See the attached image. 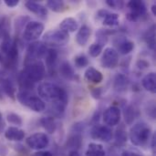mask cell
<instances>
[{
    "mask_svg": "<svg viewBox=\"0 0 156 156\" xmlns=\"http://www.w3.org/2000/svg\"><path fill=\"white\" fill-rule=\"evenodd\" d=\"M16 98L21 105L35 112H41L46 109V103L38 96L32 93V91L19 90L16 93Z\"/></svg>",
    "mask_w": 156,
    "mask_h": 156,
    "instance_id": "cell-5",
    "label": "cell"
},
{
    "mask_svg": "<svg viewBox=\"0 0 156 156\" xmlns=\"http://www.w3.org/2000/svg\"><path fill=\"white\" fill-rule=\"evenodd\" d=\"M117 47V52L122 55H128L134 49V43L126 37H121L115 43Z\"/></svg>",
    "mask_w": 156,
    "mask_h": 156,
    "instance_id": "cell-16",
    "label": "cell"
},
{
    "mask_svg": "<svg viewBox=\"0 0 156 156\" xmlns=\"http://www.w3.org/2000/svg\"><path fill=\"white\" fill-rule=\"evenodd\" d=\"M58 51L55 48H49L47 50V53L44 58L46 59V67L49 73L55 72L58 62Z\"/></svg>",
    "mask_w": 156,
    "mask_h": 156,
    "instance_id": "cell-15",
    "label": "cell"
},
{
    "mask_svg": "<svg viewBox=\"0 0 156 156\" xmlns=\"http://www.w3.org/2000/svg\"><path fill=\"white\" fill-rule=\"evenodd\" d=\"M2 121H3V115H2V113L0 112V122H2Z\"/></svg>",
    "mask_w": 156,
    "mask_h": 156,
    "instance_id": "cell-48",
    "label": "cell"
},
{
    "mask_svg": "<svg viewBox=\"0 0 156 156\" xmlns=\"http://www.w3.org/2000/svg\"><path fill=\"white\" fill-rule=\"evenodd\" d=\"M40 124L46 130V132L49 134H53L56 132L57 124H56L55 119L51 116L41 118L40 119Z\"/></svg>",
    "mask_w": 156,
    "mask_h": 156,
    "instance_id": "cell-26",
    "label": "cell"
},
{
    "mask_svg": "<svg viewBox=\"0 0 156 156\" xmlns=\"http://www.w3.org/2000/svg\"><path fill=\"white\" fill-rule=\"evenodd\" d=\"M5 127V122H4V121L0 122V133H3V131H4Z\"/></svg>",
    "mask_w": 156,
    "mask_h": 156,
    "instance_id": "cell-45",
    "label": "cell"
},
{
    "mask_svg": "<svg viewBox=\"0 0 156 156\" xmlns=\"http://www.w3.org/2000/svg\"><path fill=\"white\" fill-rule=\"evenodd\" d=\"M143 87L151 93H155L156 91V75L154 72H149L142 80Z\"/></svg>",
    "mask_w": 156,
    "mask_h": 156,
    "instance_id": "cell-21",
    "label": "cell"
},
{
    "mask_svg": "<svg viewBox=\"0 0 156 156\" xmlns=\"http://www.w3.org/2000/svg\"><path fill=\"white\" fill-rule=\"evenodd\" d=\"M86 156H105L106 153L103 146L100 144L90 143L88 145V148L85 153Z\"/></svg>",
    "mask_w": 156,
    "mask_h": 156,
    "instance_id": "cell-25",
    "label": "cell"
},
{
    "mask_svg": "<svg viewBox=\"0 0 156 156\" xmlns=\"http://www.w3.org/2000/svg\"><path fill=\"white\" fill-rule=\"evenodd\" d=\"M127 6L129 8V12L127 13V19L132 22L138 21L141 17L146 15L147 7L144 1L140 0H132L128 2Z\"/></svg>",
    "mask_w": 156,
    "mask_h": 156,
    "instance_id": "cell-9",
    "label": "cell"
},
{
    "mask_svg": "<svg viewBox=\"0 0 156 156\" xmlns=\"http://www.w3.org/2000/svg\"><path fill=\"white\" fill-rule=\"evenodd\" d=\"M121 110L116 106H110L108 107L103 114H102V120L106 126L108 127H114L118 125L121 122Z\"/></svg>",
    "mask_w": 156,
    "mask_h": 156,
    "instance_id": "cell-13",
    "label": "cell"
},
{
    "mask_svg": "<svg viewBox=\"0 0 156 156\" xmlns=\"http://www.w3.org/2000/svg\"><path fill=\"white\" fill-rule=\"evenodd\" d=\"M0 90H2V92L6 94L12 100L16 99V89L15 83L13 82V80L10 78L0 77Z\"/></svg>",
    "mask_w": 156,
    "mask_h": 156,
    "instance_id": "cell-14",
    "label": "cell"
},
{
    "mask_svg": "<svg viewBox=\"0 0 156 156\" xmlns=\"http://www.w3.org/2000/svg\"><path fill=\"white\" fill-rule=\"evenodd\" d=\"M109 13V11L108 10H106V9H101V10H99L98 11V13H97V18L98 19H103L104 17H105V16L107 15Z\"/></svg>",
    "mask_w": 156,
    "mask_h": 156,
    "instance_id": "cell-42",
    "label": "cell"
},
{
    "mask_svg": "<svg viewBox=\"0 0 156 156\" xmlns=\"http://www.w3.org/2000/svg\"><path fill=\"white\" fill-rule=\"evenodd\" d=\"M72 133H74L68 140V144L70 147L79 148L81 145V135H80V133H75V132H72Z\"/></svg>",
    "mask_w": 156,
    "mask_h": 156,
    "instance_id": "cell-32",
    "label": "cell"
},
{
    "mask_svg": "<svg viewBox=\"0 0 156 156\" xmlns=\"http://www.w3.org/2000/svg\"><path fill=\"white\" fill-rule=\"evenodd\" d=\"M129 83H130V80L127 76H125L124 74H118L114 79L113 87L115 90L119 92H123L127 90Z\"/></svg>",
    "mask_w": 156,
    "mask_h": 156,
    "instance_id": "cell-24",
    "label": "cell"
},
{
    "mask_svg": "<svg viewBox=\"0 0 156 156\" xmlns=\"http://www.w3.org/2000/svg\"><path fill=\"white\" fill-rule=\"evenodd\" d=\"M102 50H103V47L101 45H100L99 43L95 42V43L91 44L90 47L89 48V54L92 58H97L101 54Z\"/></svg>",
    "mask_w": 156,
    "mask_h": 156,
    "instance_id": "cell-34",
    "label": "cell"
},
{
    "mask_svg": "<svg viewBox=\"0 0 156 156\" xmlns=\"http://www.w3.org/2000/svg\"><path fill=\"white\" fill-rule=\"evenodd\" d=\"M152 130L144 122H139L135 123L131 128L129 133V138L132 144L139 147H145L150 142Z\"/></svg>",
    "mask_w": 156,
    "mask_h": 156,
    "instance_id": "cell-4",
    "label": "cell"
},
{
    "mask_svg": "<svg viewBox=\"0 0 156 156\" xmlns=\"http://www.w3.org/2000/svg\"><path fill=\"white\" fill-rule=\"evenodd\" d=\"M151 10H152V12H153L154 16H156V5H155V4H154V5H152V8H151Z\"/></svg>",
    "mask_w": 156,
    "mask_h": 156,
    "instance_id": "cell-46",
    "label": "cell"
},
{
    "mask_svg": "<svg viewBox=\"0 0 156 156\" xmlns=\"http://www.w3.org/2000/svg\"><path fill=\"white\" fill-rule=\"evenodd\" d=\"M102 94V90L101 88H95L91 90V95L93 96V98L95 99H100L101 96Z\"/></svg>",
    "mask_w": 156,
    "mask_h": 156,
    "instance_id": "cell-40",
    "label": "cell"
},
{
    "mask_svg": "<svg viewBox=\"0 0 156 156\" xmlns=\"http://www.w3.org/2000/svg\"><path fill=\"white\" fill-rule=\"evenodd\" d=\"M47 46L41 41H34L31 42L27 48V55L25 58L24 63H29L37 60H40L45 57L47 53Z\"/></svg>",
    "mask_w": 156,
    "mask_h": 156,
    "instance_id": "cell-7",
    "label": "cell"
},
{
    "mask_svg": "<svg viewBox=\"0 0 156 156\" xmlns=\"http://www.w3.org/2000/svg\"><path fill=\"white\" fill-rule=\"evenodd\" d=\"M4 3L7 7L13 8V7H16V5H18L19 1L18 0H5Z\"/></svg>",
    "mask_w": 156,
    "mask_h": 156,
    "instance_id": "cell-39",
    "label": "cell"
},
{
    "mask_svg": "<svg viewBox=\"0 0 156 156\" xmlns=\"http://www.w3.org/2000/svg\"><path fill=\"white\" fill-rule=\"evenodd\" d=\"M30 21V18L28 16H21L19 17H17L16 19V23H15V26H16V30H17L18 32L21 31V30H24L26 25Z\"/></svg>",
    "mask_w": 156,
    "mask_h": 156,
    "instance_id": "cell-36",
    "label": "cell"
},
{
    "mask_svg": "<svg viewBox=\"0 0 156 156\" xmlns=\"http://www.w3.org/2000/svg\"><path fill=\"white\" fill-rule=\"evenodd\" d=\"M2 65V56H1V53H0V67Z\"/></svg>",
    "mask_w": 156,
    "mask_h": 156,
    "instance_id": "cell-49",
    "label": "cell"
},
{
    "mask_svg": "<svg viewBox=\"0 0 156 156\" xmlns=\"http://www.w3.org/2000/svg\"><path fill=\"white\" fill-rule=\"evenodd\" d=\"M144 40L150 49H155V26L153 25L144 34Z\"/></svg>",
    "mask_w": 156,
    "mask_h": 156,
    "instance_id": "cell-29",
    "label": "cell"
},
{
    "mask_svg": "<svg viewBox=\"0 0 156 156\" xmlns=\"http://www.w3.org/2000/svg\"><path fill=\"white\" fill-rule=\"evenodd\" d=\"M26 144L32 150L41 151L48 146L49 139L48 136L44 133H36L27 138Z\"/></svg>",
    "mask_w": 156,
    "mask_h": 156,
    "instance_id": "cell-10",
    "label": "cell"
},
{
    "mask_svg": "<svg viewBox=\"0 0 156 156\" xmlns=\"http://www.w3.org/2000/svg\"><path fill=\"white\" fill-rule=\"evenodd\" d=\"M44 25L41 22L36 20H30L25 27L23 30V39L27 42H34L37 41L38 37H41L44 31Z\"/></svg>",
    "mask_w": 156,
    "mask_h": 156,
    "instance_id": "cell-8",
    "label": "cell"
},
{
    "mask_svg": "<svg viewBox=\"0 0 156 156\" xmlns=\"http://www.w3.org/2000/svg\"><path fill=\"white\" fill-rule=\"evenodd\" d=\"M115 143L117 145H123L126 144L127 139H128V135L126 131L124 130V127H120L115 133Z\"/></svg>",
    "mask_w": 156,
    "mask_h": 156,
    "instance_id": "cell-31",
    "label": "cell"
},
{
    "mask_svg": "<svg viewBox=\"0 0 156 156\" xmlns=\"http://www.w3.org/2000/svg\"><path fill=\"white\" fill-rule=\"evenodd\" d=\"M25 5L27 10L40 17H46L48 16V8L40 3L36 1H27Z\"/></svg>",
    "mask_w": 156,
    "mask_h": 156,
    "instance_id": "cell-18",
    "label": "cell"
},
{
    "mask_svg": "<svg viewBox=\"0 0 156 156\" xmlns=\"http://www.w3.org/2000/svg\"><path fill=\"white\" fill-rule=\"evenodd\" d=\"M69 41V34L62 30H50L43 36V43L46 46L60 48L66 46Z\"/></svg>",
    "mask_w": 156,
    "mask_h": 156,
    "instance_id": "cell-6",
    "label": "cell"
},
{
    "mask_svg": "<svg viewBox=\"0 0 156 156\" xmlns=\"http://www.w3.org/2000/svg\"><path fill=\"white\" fill-rule=\"evenodd\" d=\"M59 74L61 77H63L66 80H72L75 78V71L73 67L69 64V62L68 61H63L60 66H59Z\"/></svg>",
    "mask_w": 156,
    "mask_h": 156,
    "instance_id": "cell-23",
    "label": "cell"
},
{
    "mask_svg": "<svg viewBox=\"0 0 156 156\" xmlns=\"http://www.w3.org/2000/svg\"><path fill=\"white\" fill-rule=\"evenodd\" d=\"M91 35V29L87 25H83L78 30L76 35V42L80 46H85Z\"/></svg>",
    "mask_w": 156,
    "mask_h": 156,
    "instance_id": "cell-20",
    "label": "cell"
},
{
    "mask_svg": "<svg viewBox=\"0 0 156 156\" xmlns=\"http://www.w3.org/2000/svg\"><path fill=\"white\" fill-rule=\"evenodd\" d=\"M5 138L10 142H21L25 138V132L18 127H9L5 132Z\"/></svg>",
    "mask_w": 156,
    "mask_h": 156,
    "instance_id": "cell-17",
    "label": "cell"
},
{
    "mask_svg": "<svg viewBox=\"0 0 156 156\" xmlns=\"http://www.w3.org/2000/svg\"><path fill=\"white\" fill-rule=\"evenodd\" d=\"M119 23H120V17H119V15L116 13L109 12L105 16V17L102 19V24L106 27H118Z\"/></svg>",
    "mask_w": 156,
    "mask_h": 156,
    "instance_id": "cell-28",
    "label": "cell"
},
{
    "mask_svg": "<svg viewBox=\"0 0 156 156\" xmlns=\"http://www.w3.org/2000/svg\"><path fill=\"white\" fill-rule=\"evenodd\" d=\"M101 63L104 69H112L116 68L119 63V53L114 48H106L102 53Z\"/></svg>",
    "mask_w": 156,
    "mask_h": 156,
    "instance_id": "cell-11",
    "label": "cell"
},
{
    "mask_svg": "<svg viewBox=\"0 0 156 156\" xmlns=\"http://www.w3.org/2000/svg\"><path fill=\"white\" fill-rule=\"evenodd\" d=\"M39 98L51 104L54 115H61L68 105V93L60 86L52 82H42L37 87Z\"/></svg>",
    "mask_w": 156,
    "mask_h": 156,
    "instance_id": "cell-1",
    "label": "cell"
},
{
    "mask_svg": "<svg viewBox=\"0 0 156 156\" xmlns=\"http://www.w3.org/2000/svg\"><path fill=\"white\" fill-rule=\"evenodd\" d=\"M90 137L94 140L109 143L113 137V133L112 129L106 125L95 124L90 130Z\"/></svg>",
    "mask_w": 156,
    "mask_h": 156,
    "instance_id": "cell-12",
    "label": "cell"
},
{
    "mask_svg": "<svg viewBox=\"0 0 156 156\" xmlns=\"http://www.w3.org/2000/svg\"><path fill=\"white\" fill-rule=\"evenodd\" d=\"M60 30L66 32V33H73L79 28V24L77 20L73 17H66L64 18L60 24H59Z\"/></svg>",
    "mask_w": 156,
    "mask_h": 156,
    "instance_id": "cell-22",
    "label": "cell"
},
{
    "mask_svg": "<svg viewBox=\"0 0 156 156\" xmlns=\"http://www.w3.org/2000/svg\"><path fill=\"white\" fill-rule=\"evenodd\" d=\"M136 66H137L140 69L144 70V69H148L149 66H150V64H149V62H148L147 60H145V59H138L137 62H136Z\"/></svg>",
    "mask_w": 156,
    "mask_h": 156,
    "instance_id": "cell-38",
    "label": "cell"
},
{
    "mask_svg": "<svg viewBox=\"0 0 156 156\" xmlns=\"http://www.w3.org/2000/svg\"><path fill=\"white\" fill-rule=\"evenodd\" d=\"M84 78L89 82L93 84H99L103 80L102 73L93 67H89L84 72Z\"/></svg>",
    "mask_w": 156,
    "mask_h": 156,
    "instance_id": "cell-19",
    "label": "cell"
},
{
    "mask_svg": "<svg viewBox=\"0 0 156 156\" xmlns=\"http://www.w3.org/2000/svg\"><path fill=\"white\" fill-rule=\"evenodd\" d=\"M31 156H53L52 153H50L49 151H37L36 153H34Z\"/></svg>",
    "mask_w": 156,
    "mask_h": 156,
    "instance_id": "cell-41",
    "label": "cell"
},
{
    "mask_svg": "<svg viewBox=\"0 0 156 156\" xmlns=\"http://www.w3.org/2000/svg\"><path fill=\"white\" fill-rule=\"evenodd\" d=\"M2 64L8 69L16 68L18 60V48L16 42L10 37V35L2 38L0 46Z\"/></svg>",
    "mask_w": 156,
    "mask_h": 156,
    "instance_id": "cell-3",
    "label": "cell"
},
{
    "mask_svg": "<svg viewBox=\"0 0 156 156\" xmlns=\"http://www.w3.org/2000/svg\"><path fill=\"white\" fill-rule=\"evenodd\" d=\"M106 4L113 9H121L123 6V2L117 0H106Z\"/></svg>",
    "mask_w": 156,
    "mask_h": 156,
    "instance_id": "cell-37",
    "label": "cell"
},
{
    "mask_svg": "<svg viewBox=\"0 0 156 156\" xmlns=\"http://www.w3.org/2000/svg\"><path fill=\"white\" fill-rule=\"evenodd\" d=\"M124 120H125V122L129 125H131L133 121L135 120V118L137 117L138 115V111L135 109L134 106H132V105H129L125 108L124 110Z\"/></svg>",
    "mask_w": 156,
    "mask_h": 156,
    "instance_id": "cell-30",
    "label": "cell"
},
{
    "mask_svg": "<svg viewBox=\"0 0 156 156\" xmlns=\"http://www.w3.org/2000/svg\"><path fill=\"white\" fill-rule=\"evenodd\" d=\"M68 156H80V154L78 153L77 150H72V151H70V152L69 153Z\"/></svg>",
    "mask_w": 156,
    "mask_h": 156,
    "instance_id": "cell-44",
    "label": "cell"
},
{
    "mask_svg": "<svg viewBox=\"0 0 156 156\" xmlns=\"http://www.w3.org/2000/svg\"><path fill=\"white\" fill-rule=\"evenodd\" d=\"M74 62H75V66L80 69L85 68L89 65V59H88L87 56L84 54H80V55L76 56L74 58Z\"/></svg>",
    "mask_w": 156,
    "mask_h": 156,
    "instance_id": "cell-35",
    "label": "cell"
},
{
    "mask_svg": "<svg viewBox=\"0 0 156 156\" xmlns=\"http://www.w3.org/2000/svg\"><path fill=\"white\" fill-rule=\"evenodd\" d=\"M3 100V92H2V90H0V101H2Z\"/></svg>",
    "mask_w": 156,
    "mask_h": 156,
    "instance_id": "cell-47",
    "label": "cell"
},
{
    "mask_svg": "<svg viewBox=\"0 0 156 156\" xmlns=\"http://www.w3.org/2000/svg\"><path fill=\"white\" fill-rule=\"evenodd\" d=\"M46 75V67L41 60L26 63L24 69L19 73V90L32 91L35 84L41 81Z\"/></svg>",
    "mask_w": 156,
    "mask_h": 156,
    "instance_id": "cell-2",
    "label": "cell"
},
{
    "mask_svg": "<svg viewBox=\"0 0 156 156\" xmlns=\"http://www.w3.org/2000/svg\"><path fill=\"white\" fill-rule=\"evenodd\" d=\"M122 156H144L142 154H140L139 153H136V152H133V151H123L122 154Z\"/></svg>",
    "mask_w": 156,
    "mask_h": 156,
    "instance_id": "cell-43",
    "label": "cell"
},
{
    "mask_svg": "<svg viewBox=\"0 0 156 156\" xmlns=\"http://www.w3.org/2000/svg\"><path fill=\"white\" fill-rule=\"evenodd\" d=\"M6 121H7L10 124L16 125V126H21L22 123H23L22 118H21L18 114L14 113V112H9V113H7V115H6Z\"/></svg>",
    "mask_w": 156,
    "mask_h": 156,
    "instance_id": "cell-33",
    "label": "cell"
},
{
    "mask_svg": "<svg viewBox=\"0 0 156 156\" xmlns=\"http://www.w3.org/2000/svg\"><path fill=\"white\" fill-rule=\"evenodd\" d=\"M47 7L56 13H62L68 9V6L65 2L59 0H48L47 2Z\"/></svg>",
    "mask_w": 156,
    "mask_h": 156,
    "instance_id": "cell-27",
    "label": "cell"
}]
</instances>
